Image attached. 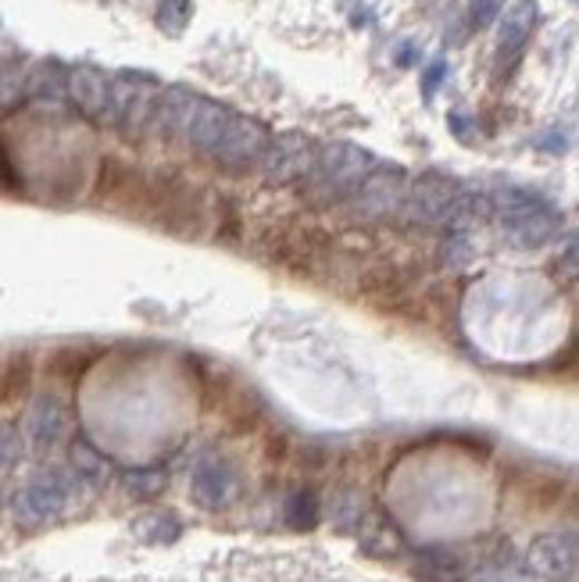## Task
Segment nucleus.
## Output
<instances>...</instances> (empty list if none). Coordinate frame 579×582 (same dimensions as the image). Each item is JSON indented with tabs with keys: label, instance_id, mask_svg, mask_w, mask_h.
<instances>
[{
	"label": "nucleus",
	"instance_id": "obj_16",
	"mask_svg": "<svg viewBox=\"0 0 579 582\" xmlns=\"http://www.w3.org/2000/svg\"><path fill=\"white\" fill-rule=\"evenodd\" d=\"M493 218V194H472L462 190L454 200V208L448 215V229L454 233H465L469 226H480V221Z\"/></svg>",
	"mask_w": 579,
	"mask_h": 582
},
{
	"label": "nucleus",
	"instance_id": "obj_6",
	"mask_svg": "<svg viewBox=\"0 0 579 582\" xmlns=\"http://www.w3.org/2000/svg\"><path fill=\"white\" fill-rule=\"evenodd\" d=\"M318 147L304 132H279L272 136V147L262 161V172L272 186H286L297 179H308L318 165Z\"/></svg>",
	"mask_w": 579,
	"mask_h": 582
},
{
	"label": "nucleus",
	"instance_id": "obj_12",
	"mask_svg": "<svg viewBox=\"0 0 579 582\" xmlns=\"http://www.w3.org/2000/svg\"><path fill=\"white\" fill-rule=\"evenodd\" d=\"M68 433V407L55 393H40L26 411V440L37 454L55 451Z\"/></svg>",
	"mask_w": 579,
	"mask_h": 582
},
{
	"label": "nucleus",
	"instance_id": "obj_4",
	"mask_svg": "<svg viewBox=\"0 0 579 582\" xmlns=\"http://www.w3.org/2000/svg\"><path fill=\"white\" fill-rule=\"evenodd\" d=\"M72 501V475L68 472H37L29 483L14 493V515L26 525H43L50 519H58L61 511Z\"/></svg>",
	"mask_w": 579,
	"mask_h": 582
},
{
	"label": "nucleus",
	"instance_id": "obj_24",
	"mask_svg": "<svg viewBox=\"0 0 579 582\" xmlns=\"http://www.w3.org/2000/svg\"><path fill=\"white\" fill-rule=\"evenodd\" d=\"M558 279H579V236H569L555 258Z\"/></svg>",
	"mask_w": 579,
	"mask_h": 582
},
{
	"label": "nucleus",
	"instance_id": "obj_11",
	"mask_svg": "<svg viewBox=\"0 0 579 582\" xmlns=\"http://www.w3.org/2000/svg\"><path fill=\"white\" fill-rule=\"evenodd\" d=\"M537 22H540L537 0H516V4L501 14V29H498V68L501 72H508V68L522 58L526 43H530L537 32Z\"/></svg>",
	"mask_w": 579,
	"mask_h": 582
},
{
	"label": "nucleus",
	"instance_id": "obj_5",
	"mask_svg": "<svg viewBox=\"0 0 579 582\" xmlns=\"http://www.w3.org/2000/svg\"><path fill=\"white\" fill-rule=\"evenodd\" d=\"M268 147H272V132L265 122L247 115H233L223 144L215 147L212 158L223 168H229V172H247V168H258L265 161Z\"/></svg>",
	"mask_w": 579,
	"mask_h": 582
},
{
	"label": "nucleus",
	"instance_id": "obj_26",
	"mask_svg": "<svg viewBox=\"0 0 579 582\" xmlns=\"http://www.w3.org/2000/svg\"><path fill=\"white\" fill-rule=\"evenodd\" d=\"M444 76H448V65H444V61H433L430 68H425V76H422V93H425V100H430V97L436 93V87L444 82Z\"/></svg>",
	"mask_w": 579,
	"mask_h": 582
},
{
	"label": "nucleus",
	"instance_id": "obj_19",
	"mask_svg": "<svg viewBox=\"0 0 579 582\" xmlns=\"http://www.w3.org/2000/svg\"><path fill=\"white\" fill-rule=\"evenodd\" d=\"M318 515H322V507H318V496L312 490H297V493L286 496L283 519H286L290 529H297V533H308V529L318 525Z\"/></svg>",
	"mask_w": 579,
	"mask_h": 582
},
{
	"label": "nucleus",
	"instance_id": "obj_27",
	"mask_svg": "<svg viewBox=\"0 0 579 582\" xmlns=\"http://www.w3.org/2000/svg\"><path fill=\"white\" fill-rule=\"evenodd\" d=\"M14 457H22V436L14 425H4V468L14 465Z\"/></svg>",
	"mask_w": 579,
	"mask_h": 582
},
{
	"label": "nucleus",
	"instance_id": "obj_18",
	"mask_svg": "<svg viewBox=\"0 0 579 582\" xmlns=\"http://www.w3.org/2000/svg\"><path fill=\"white\" fill-rule=\"evenodd\" d=\"M29 97H37V100H61V97H68V72L58 61L37 65V68H32V76H29Z\"/></svg>",
	"mask_w": 579,
	"mask_h": 582
},
{
	"label": "nucleus",
	"instance_id": "obj_22",
	"mask_svg": "<svg viewBox=\"0 0 579 582\" xmlns=\"http://www.w3.org/2000/svg\"><path fill=\"white\" fill-rule=\"evenodd\" d=\"M190 19H194V0H158V26L168 37H183Z\"/></svg>",
	"mask_w": 579,
	"mask_h": 582
},
{
	"label": "nucleus",
	"instance_id": "obj_2",
	"mask_svg": "<svg viewBox=\"0 0 579 582\" xmlns=\"http://www.w3.org/2000/svg\"><path fill=\"white\" fill-rule=\"evenodd\" d=\"M376 168H380L376 158L365 147L340 140L322 147L315 172L308 176V190L318 200H351Z\"/></svg>",
	"mask_w": 579,
	"mask_h": 582
},
{
	"label": "nucleus",
	"instance_id": "obj_20",
	"mask_svg": "<svg viewBox=\"0 0 579 582\" xmlns=\"http://www.w3.org/2000/svg\"><path fill=\"white\" fill-rule=\"evenodd\" d=\"M179 533H183V525L176 522V515H168V511H155V515L136 522V536L147 543H173V540H179Z\"/></svg>",
	"mask_w": 579,
	"mask_h": 582
},
{
	"label": "nucleus",
	"instance_id": "obj_17",
	"mask_svg": "<svg viewBox=\"0 0 579 582\" xmlns=\"http://www.w3.org/2000/svg\"><path fill=\"white\" fill-rule=\"evenodd\" d=\"M415 575L422 582H462L465 569L451 551H422L415 561Z\"/></svg>",
	"mask_w": 579,
	"mask_h": 582
},
{
	"label": "nucleus",
	"instance_id": "obj_1",
	"mask_svg": "<svg viewBox=\"0 0 579 582\" xmlns=\"http://www.w3.org/2000/svg\"><path fill=\"white\" fill-rule=\"evenodd\" d=\"M493 218H498L501 236L516 250L551 244L561 229V215L551 204L533 190H519V186H504V190L493 194Z\"/></svg>",
	"mask_w": 579,
	"mask_h": 582
},
{
	"label": "nucleus",
	"instance_id": "obj_8",
	"mask_svg": "<svg viewBox=\"0 0 579 582\" xmlns=\"http://www.w3.org/2000/svg\"><path fill=\"white\" fill-rule=\"evenodd\" d=\"M458 183L440 176V172H425L412 183L404 204V218L415 221V226H448V215L458 200Z\"/></svg>",
	"mask_w": 579,
	"mask_h": 582
},
{
	"label": "nucleus",
	"instance_id": "obj_9",
	"mask_svg": "<svg viewBox=\"0 0 579 582\" xmlns=\"http://www.w3.org/2000/svg\"><path fill=\"white\" fill-rule=\"evenodd\" d=\"M526 569L548 582H569L579 572V536L543 533L526 551Z\"/></svg>",
	"mask_w": 579,
	"mask_h": 582
},
{
	"label": "nucleus",
	"instance_id": "obj_13",
	"mask_svg": "<svg viewBox=\"0 0 579 582\" xmlns=\"http://www.w3.org/2000/svg\"><path fill=\"white\" fill-rule=\"evenodd\" d=\"M190 490H194V501L208 511L218 507H229V501L236 496V472L226 457H200L194 465V479H190Z\"/></svg>",
	"mask_w": 579,
	"mask_h": 582
},
{
	"label": "nucleus",
	"instance_id": "obj_29",
	"mask_svg": "<svg viewBox=\"0 0 579 582\" xmlns=\"http://www.w3.org/2000/svg\"><path fill=\"white\" fill-rule=\"evenodd\" d=\"M398 61H401L404 68H408V65H412V61H415V47H412V43H408V47L401 50V55H398Z\"/></svg>",
	"mask_w": 579,
	"mask_h": 582
},
{
	"label": "nucleus",
	"instance_id": "obj_15",
	"mask_svg": "<svg viewBox=\"0 0 579 582\" xmlns=\"http://www.w3.org/2000/svg\"><path fill=\"white\" fill-rule=\"evenodd\" d=\"M233 122V111L226 105H215V100H200V108L190 122V132H186V144L204 150V154H215V147L223 144V136Z\"/></svg>",
	"mask_w": 579,
	"mask_h": 582
},
{
	"label": "nucleus",
	"instance_id": "obj_3",
	"mask_svg": "<svg viewBox=\"0 0 579 582\" xmlns=\"http://www.w3.org/2000/svg\"><path fill=\"white\" fill-rule=\"evenodd\" d=\"M165 87L147 72H118L111 79V118L108 122L122 136H140L150 129V118Z\"/></svg>",
	"mask_w": 579,
	"mask_h": 582
},
{
	"label": "nucleus",
	"instance_id": "obj_10",
	"mask_svg": "<svg viewBox=\"0 0 579 582\" xmlns=\"http://www.w3.org/2000/svg\"><path fill=\"white\" fill-rule=\"evenodd\" d=\"M68 100L82 118L105 122V118H111V79L94 65L68 68Z\"/></svg>",
	"mask_w": 579,
	"mask_h": 582
},
{
	"label": "nucleus",
	"instance_id": "obj_14",
	"mask_svg": "<svg viewBox=\"0 0 579 582\" xmlns=\"http://www.w3.org/2000/svg\"><path fill=\"white\" fill-rule=\"evenodd\" d=\"M200 100L204 97H197L194 90H186V87H165L158 108H155V118H150V132L161 136V140H176V136H183L186 140Z\"/></svg>",
	"mask_w": 579,
	"mask_h": 582
},
{
	"label": "nucleus",
	"instance_id": "obj_21",
	"mask_svg": "<svg viewBox=\"0 0 579 582\" xmlns=\"http://www.w3.org/2000/svg\"><path fill=\"white\" fill-rule=\"evenodd\" d=\"M72 465H76V479H94V483L108 479V472H111L105 454H97L87 440H76L72 443Z\"/></svg>",
	"mask_w": 579,
	"mask_h": 582
},
{
	"label": "nucleus",
	"instance_id": "obj_23",
	"mask_svg": "<svg viewBox=\"0 0 579 582\" xmlns=\"http://www.w3.org/2000/svg\"><path fill=\"white\" fill-rule=\"evenodd\" d=\"M165 490V472H129L126 475V493L133 496V501H155V496Z\"/></svg>",
	"mask_w": 579,
	"mask_h": 582
},
{
	"label": "nucleus",
	"instance_id": "obj_7",
	"mask_svg": "<svg viewBox=\"0 0 579 582\" xmlns=\"http://www.w3.org/2000/svg\"><path fill=\"white\" fill-rule=\"evenodd\" d=\"M408 179L401 168H390V165H380L376 172H372L365 183H362V190H357L351 197V208L357 218H369V221H380V218H390V215H398L404 211V204H408Z\"/></svg>",
	"mask_w": 579,
	"mask_h": 582
},
{
	"label": "nucleus",
	"instance_id": "obj_25",
	"mask_svg": "<svg viewBox=\"0 0 579 582\" xmlns=\"http://www.w3.org/2000/svg\"><path fill=\"white\" fill-rule=\"evenodd\" d=\"M501 14H504V0H475L472 4V26L487 29L493 19H501Z\"/></svg>",
	"mask_w": 579,
	"mask_h": 582
},
{
	"label": "nucleus",
	"instance_id": "obj_28",
	"mask_svg": "<svg viewBox=\"0 0 579 582\" xmlns=\"http://www.w3.org/2000/svg\"><path fill=\"white\" fill-rule=\"evenodd\" d=\"M469 239H465V233H454L451 236V250H444V258L451 262V265H462V262H469Z\"/></svg>",
	"mask_w": 579,
	"mask_h": 582
}]
</instances>
